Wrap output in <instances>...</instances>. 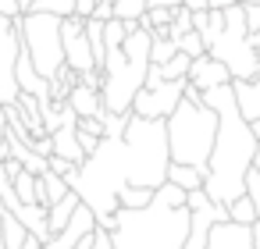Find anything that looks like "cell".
Listing matches in <instances>:
<instances>
[{"mask_svg": "<svg viewBox=\"0 0 260 249\" xmlns=\"http://www.w3.org/2000/svg\"><path fill=\"white\" fill-rule=\"evenodd\" d=\"M253 245H256V249H260V221H256V224H253Z\"/></svg>", "mask_w": 260, "mask_h": 249, "instance_id": "cell-37", "label": "cell"}, {"mask_svg": "<svg viewBox=\"0 0 260 249\" xmlns=\"http://www.w3.org/2000/svg\"><path fill=\"white\" fill-rule=\"evenodd\" d=\"M189 86L200 89V93H210V89H221V86H232V75L221 61H214L210 54L196 57L192 68H189Z\"/></svg>", "mask_w": 260, "mask_h": 249, "instance_id": "cell-9", "label": "cell"}, {"mask_svg": "<svg viewBox=\"0 0 260 249\" xmlns=\"http://www.w3.org/2000/svg\"><path fill=\"white\" fill-rule=\"evenodd\" d=\"M192 228L189 206H164L157 196L143 210H118L111 245L114 249H182Z\"/></svg>", "mask_w": 260, "mask_h": 249, "instance_id": "cell-2", "label": "cell"}, {"mask_svg": "<svg viewBox=\"0 0 260 249\" xmlns=\"http://www.w3.org/2000/svg\"><path fill=\"white\" fill-rule=\"evenodd\" d=\"M192 29L203 36L207 54L221 61L232 75V82H249L260 68V54L249 47V29H246V8L235 4L228 11H196Z\"/></svg>", "mask_w": 260, "mask_h": 249, "instance_id": "cell-3", "label": "cell"}, {"mask_svg": "<svg viewBox=\"0 0 260 249\" xmlns=\"http://www.w3.org/2000/svg\"><path fill=\"white\" fill-rule=\"evenodd\" d=\"M203 103L217 114V139H214V153H210V164H207L203 192L217 206H232L235 199L246 196V178L253 171L260 139L253 135L249 121L242 118L232 86L203 93Z\"/></svg>", "mask_w": 260, "mask_h": 249, "instance_id": "cell-1", "label": "cell"}, {"mask_svg": "<svg viewBox=\"0 0 260 249\" xmlns=\"http://www.w3.org/2000/svg\"><path fill=\"white\" fill-rule=\"evenodd\" d=\"M50 171H54V174H61V178H68V174L75 171V164H72V160H64V157H50Z\"/></svg>", "mask_w": 260, "mask_h": 249, "instance_id": "cell-27", "label": "cell"}, {"mask_svg": "<svg viewBox=\"0 0 260 249\" xmlns=\"http://www.w3.org/2000/svg\"><path fill=\"white\" fill-rule=\"evenodd\" d=\"M185 32H192V11H189V8H175V18H171L168 36L178 40V36H185Z\"/></svg>", "mask_w": 260, "mask_h": 249, "instance_id": "cell-24", "label": "cell"}, {"mask_svg": "<svg viewBox=\"0 0 260 249\" xmlns=\"http://www.w3.org/2000/svg\"><path fill=\"white\" fill-rule=\"evenodd\" d=\"M68 107L75 111V118H100L104 114V96H100L96 86L75 82L72 93H68Z\"/></svg>", "mask_w": 260, "mask_h": 249, "instance_id": "cell-13", "label": "cell"}, {"mask_svg": "<svg viewBox=\"0 0 260 249\" xmlns=\"http://www.w3.org/2000/svg\"><path fill=\"white\" fill-rule=\"evenodd\" d=\"M61 22L64 18H54V15H22L18 18V29H22V43H25V54L32 57V68L47 79V82H57L68 64H64V40H61Z\"/></svg>", "mask_w": 260, "mask_h": 249, "instance_id": "cell-6", "label": "cell"}, {"mask_svg": "<svg viewBox=\"0 0 260 249\" xmlns=\"http://www.w3.org/2000/svg\"><path fill=\"white\" fill-rule=\"evenodd\" d=\"M249 47H253V50L260 54V32H253V36H249Z\"/></svg>", "mask_w": 260, "mask_h": 249, "instance_id": "cell-36", "label": "cell"}, {"mask_svg": "<svg viewBox=\"0 0 260 249\" xmlns=\"http://www.w3.org/2000/svg\"><path fill=\"white\" fill-rule=\"evenodd\" d=\"M185 89H189V79L182 82H160V86H146L136 103H132V114L136 118H150V121H168L175 114V107L185 100Z\"/></svg>", "mask_w": 260, "mask_h": 249, "instance_id": "cell-8", "label": "cell"}, {"mask_svg": "<svg viewBox=\"0 0 260 249\" xmlns=\"http://www.w3.org/2000/svg\"><path fill=\"white\" fill-rule=\"evenodd\" d=\"M207 249H256L253 245V228L235 224V221H217L207 235Z\"/></svg>", "mask_w": 260, "mask_h": 249, "instance_id": "cell-11", "label": "cell"}, {"mask_svg": "<svg viewBox=\"0 0 260 249\" xmlns=\"http://www.w3.org/2000/svg\"><path fill=\"white\" fill-rule=\"evenodd\" d=\"M239 4H260V0H239Z\"/></svg>", "mask_w": 260, "mask_h": 249, "instance_id": "cell-38", "label": "cell"}, {"mask_svg": "<svg viewBox=\"0 0 260 249\" xmlns=\"http://www.w3.org/2000/svg\"><path fill=\"white\" fill-rule=\"evenodd\" d=\"M175 43H178V54H185L189 61H196V57H203V54H207V43H203V36H200L196 29H192V32H185V36H178Z\"/></svg>", "mask_w": 260, "mask_h": 249, "instance_id": "cell-23", "label": "cell"}, {"mask_svg": "<svg viewBox=\"0 0 260 249\" xmlns=\"http://www.w3.org/2000/svg\"><path fill=\"white\" fill-rule=\"evenodd\" d=\"M246 196L253 199V206H256V221H260V171H249V178H246Z\"/></svg>", "mask_w": 260, "mask_h": 249, "instance_id": "cell-25", "label": "cell"}, {"mask_svg": "<svg viewBox=\"0 0 260 249\" xmlns=\"http://www.w3.org/2000/svg\"><path fill=\"white\" fill-rule=\"evenodd\" d=\"M36 189H40V206H47V210H50L54 203H61V199L72 192V189H68V182H64L61 174H54V171L40 174V185H36Z\"/></svg>", "mask_w": 260, "mask_h": 249, "instance_id": "cell-16", "label": "cell"}, {"mask_svg": "<svg viewBox=\"0 0 260 249\" xmlns=\"http://www.w3.org/2000/svg\"><path fill=\"white\" fill-rule=\"evenodd\" d=\"M4 139H8V107L0 103V146H4Z\"/></svg>", "mask_w": 260, "mask_h": 249, "instance_id": "cell-31", "label": "cell"}, {"mask_svg": "<svg viewBox=\"0 0 260 249\" xmlns=\"http://www.w3.org/2000/svg\"><path fill=\"white\" fill-rule=\"evenodd\" d=\"M150 47H153V32L139 25L136 32H128L125 47L107 50V61L100 68V96L107 114H132V103L150 75Z\"/></svg>", "mask_w": 260, "mask_h": 249, "instance_id": "cell-4", "label": "cell"}, {"mask_svg": "<svg viewBox=\"0 0 260 249\" xmlns=\"http://www.w3.org/2000/svg\"><path fill=\"white\" fill-rule=\"evenodd\" d=\"M242 8H246V29H249V36L260 32V4H242Z\"/></svg>", "mask_w": 260, "mask_h": 249, "instance_id": "cell-26", "label": "cell"}, {"mask_svg": "<svg viewBox=\"0 0 260 249\" xmlns=\"http://www.w3.org/2000/svg\"><path fill=\"white\" fill-rule=\"evenodd\" d=\"M79 206H82V199H79L75 192H68V196H64L61 203H54V206L47 210V228H50V238L64 231V224H68V221L75 217V210H79Z\"/></svg>", "mask_w": 260, "mask_h": 249, "instance_id": "cell-14", "label": "cell"}, {"mask_svg": "<svg viewBox=\"0 0 260 249\" xmlns=\"http://www.w3.org/2000/svg\"><path fill=\"white\" fill-rule=\"evenodd\" d=\"M93 249H114V245H111V235H107L104 228H96V242H93Z\"/></svg>", "mask_w": 260, "mask_h": 249, "instance_id": "cell-30", "label": "cell"}, {"mask_svg": "<svg viewBox=\"0 0 260 249\" xmlns=\"http://www.w3.org/2000/svg\"><path fill=\"white\" fill-rule=\"evenodd\" d=\"M182 8H189L192 15L196 11H210V0H182Z\"/></svg>", "mask_w": 260, "mask_h": 249, "instance_id": "cell-29", "label": "cell"}, {"mask_svg": "<svg viewBox=\"0 0 260 249\" xmlns=\"http://www.w3.org/2000/svg\"><path fill=\"white\" fill-rule=\"evenodd\" d=\"M150 11L146 0H114V18L118 22H143Z\"/></svg>", "mask_w": 260, "mask_h": 249, "instance_id": "cell-19", "label": "cell"}, {"mask_svg": "<svg viewBox=\"0 0 260 249\" xmlns=\"http://www.w3.org/2000/svg\"><path fill=\"white\" fill-rule=\"evenodd\" d=\"M96 228H100V224H96L93 210H89V206L82 203V206L75 210V217H72V221L64 224V231H61V235H54V238L47 242V249H75V245H79L82 238H89V235H93Z\"/></svg>", "mask_w": 260, "mask_h": 249, "instance_id": "cell-10", "label": "cell"}, {"mask_svg": "<svg viewBox=\"0 0 260 249\" xmlns=\"http://www.w3.org/2000/svg\"><path fill=\"white\" fill-rule=\"evenodd\" d=\"M235 4H239V0H210V11H228Z\"/></svg>", "mask_w": 260, "mask_h": 249, "instance_id": "cell-33", "label": "cell"}, {"mask_svg": "<svg viewBox=\"0 0 260 249\" xmlns=\"http://www.w3.org/2000/svg\"><path fill=\"white\" fill-rule=\"evenodd\" d=\"M32 4H36V0H18V8H22V15H29V11H32Z\"/></svg>", "mask_w": 260, "mask_h": 249, "instance_id": "cell-35", "label": "cell"}, {"mask_svg": "<svg viewBox=\"0 0 260 249\" xmlns=\"http://www.w3.org/2000/svg\"><path fill=\"white\" fill-rule=\"evenodd\" d=\"M36 15H54V18H75V0H36Z\"/></svg>", "mask_w": 260, "mask_h": 249, "instance_id": "cell-21", "label": "cell"}, {"mask_svg": "<svg viewBox=\"0 0 260 249\" xmlns=\"http://www.w3.org/2000/svg\"><path fill=\"white\" fill-rule=\"evenodd\" d=\"M93 242H96V231H93V235H89V238H82V242H79V245H75V249H93Z\"/></svg>", "mask_w": 260, "mask_h": 249, "instance_id": "cell-34", "label": "cell"}, {"mask_svg": "<svg viewBox=\"0 0 260 249\" xmlns=\"http://www.w3.org/2000/svg\"><path fill=\"white\" fill-rule=\"evenodd\" d=\"M171 57H178V43L168 32H153V47H150V64H168Z\"/></svg>", "mask_w": 260, "mask_h": 249, "instance_id": "cell-18", "label": "cell"}, {"mask_svg": "<svg viewBox=\"0 0 260 249\" xmlns=\"http://www.w3.org/2000/svg\"><path fill=\"white\" fill-rule=\"evenodd\" d=\"M228 221H235V224H246V228H253V224H256V206H253V199H249V196L235 199V203L228 206Z\"/></svg>", "mask_w": 260, "mask_h": 249, "instance_id": "cell-22", "label": "cell"}, {"mask_svg": "<svg viewBox=\"0 0 260 249\" xmlns=\"http://www.w3.org/2000/svg\"><path fill=\"white\" fill-rule=\"evenodd\" d=\"M164 125H168L171 164H189V167H200L207 174V164H210V153H214V139H217V114L203 103V93L189 86L185 100L175 107V114Z\"/></svg>", "mask_w": 260, "mask_h": 249, "instance_id": "cell-5", "label": "cell"}, {"mask_svg": "<svg viewBox=\"0 0 260 249\" xmlns=\"http://www.w3.org/2000/svg\"><path fill=\"white\" fill-rule=\"evenodd\" d=\"M150 8H168V11H175V8H182V0H146Z\"/></svg>", "mask_w": 260, "mask_h": 249, "instance_id": "cell-32", "label": "cell"}, {"mask_svg": "<svg viewBox=\"0 0 260 249\" xmlns=\"http://www.w3.org/2000/svg\"><path fill=\"white\" fill-rule=\"evenodd\" d=\"M0 18H22L18 0H0Z\"/></svg>", "mask_w": 260, "mask_h": 249, "instance_id": "cell-28", "label": "cell"}, {"mask_svg": "<svg viewBox=\"0 0 260 249\" xmlns=\"http://www.w3.org/2000/svg\"><path fill=\"white\" fill-rule=\"evenodd\" d=\"M22 29L18 18H0V103L15 107L22 89H18V57H22Z\"/></svg>", "mask_w": 260, "mask_h": 249, "instance_id": "cell-7", "label": "cell"}, {"mask_svg": "<svg viewBox=\"0 0 260 249\" xmlns=\"http://www.w3.org/2000/svg\"><path fill=\"white\" fill-rule=\"evenodd\" d=\"M168 182L178 185L182 192H200V189L207 185V174H203L200 167H189V164H171V167H168Z\"/></svg>", "mask_w": 260, "mask_h": 249, "instance_id": "cell-15", "label": "cell"}, {"mask_svg": "<svg viewBox=\"0 0 260 249\" xmlns=\"http://www.w3.org/2000/svg\"><path fill=\"white\" fill-rule=\"evenodd\" d=\"M11 182H15V196H18V203L22 206H40V174H32V171H18V174H11Z\"/></svg>", "mask_w": 260, "mask_h": 249, "instance_id": "cell-17", "label": "cell"}, {"mask_svg": "<svg viewBox=\"0 0 260 249\" xmlns=\"http://www.w3.org/2000/svg\"><path fill=\"white\" fill-rule=\"evenodd\" d=\"M150 203H153V192H150V189L128 185V189L118 192V206H121V210H143V206H150Z\"/></svg>", "mask_w": 260, "mask_h": 249, "instance_id": "cell-20", "label": "cell"}, {"mask_svg": "<svg viewBox=\"0 0 260 249\" xmlns=\"http://www.w3.org/2000/svg\"><path fill=\"white\" fill-rule=\"evenodd\" d=\"M232 93H235V103H239L242 118L249 121L253 135L260 139V68L249 82H232Z\"/></svg>", "mask_w": 260, "mask_h": 249, "instance_id": "cell-12", "label": "cell"}]
</instances>
